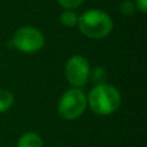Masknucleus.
I'll return each instance as SVG.
<instances>
[{
  "mask_svg": "<svg viewBox=\"0 0 147 147\" xmlns=\"http://www.w3.org/2000/svg\"><path fill=\"white\" fill-rule=\"evenodd\" d=\"M17 147H44V142L38 133L27 132L20 137Z\"/></svg>",
  "mask_w": 147,
  "mask_h": 147,
  "instance_id": "nucleus-6",
  "label": "nucleus"
},
{
  "mask_svg": "<svg viewBox=\"0 0 147 147\" xmlns=\"http://www.w3.org/2000/svg\"><path fill=\"white\" fill-rule=\"evenodd\" d=\"M78 27L84 36L93 40L103 39L112 31L114 22L106 12L101 9H89L79 17Z\"/></svg>",
  "mask_w": 147,
  "mask_h": 147,
  "instance_id": "nucleus-2",
  "label": "nucleus"
},
{
  "mask_svg": "<svg viewBox=\"0 0 147 147\" xmlns=\"http://www.w3.org/2000/svg\"><path fill=\"white\" fill-rule=\"evenodd\" d=\"M119 9L124 16H130L137 10L136 9L134 1H132V0H123L119 5Z\"/></svg>",
  "mask_w": 147,
  "mask_h": 147,
  "instance_id": "nucleus-10",
  "label": "nucleus"
},
{
  "mask_svg": "<svg viewBox=\"0 0 147 147\" xmlns=\"http://www.w3.org/2000/svg\"><path fill=\"white\" fill-rule=\"evenodd\" d=\"M57 1H58V4L61 5L62 8L72 10V9H75V8L80 7L84 0H57Z\"/></svg>",
  "mask_w": 147,
  "mask_h": 147,
  "instance_id": "nucleus-11",
  "label": "nucleus"
},
{
  "mask_svg": "<svg viewBox=\"0 0 147 147\" xmlns=\"http://www.w3.org/2000/svg\"><path fill=\"white\" fill-rule=\"evenodd\" d=\"M107 79V71L105 67L102 66H96L90 69V74H89V80L94 83V85H99V84H105Z\"/></svg>",
  "mask_w": 147,
  "mask_h": 147,
  "instance_id": "nucleus-7",
  "label": "nucleus"
},
{
  "mask_svg": "<svg viewBox=\"0 0 147 147\" xmlns=\"http://www.w3.org/2000/svg\"><path fill=\"white\" fill-rule=\"evenodd\" d=\"M136 9H138L141 13L147 12V0H134Z\"/></svg>",
  "mask_w": 147,
  "mask_h": 147,
  "instance_id": "nucleus-12",
  "label": "nucleus"
},
{
  "mask_svg": "<svg viewBox=\"0 0 147 147\" xmlns=\"http://www.w3.org/2000/svg\"><path fill=\"white\" fill-rule=\"evenodd\" d=\"M90 66L85 57L75 54L65 65V76L74 88H81L89 81Z\"/></svg>",
  "mask_w": 147,
  "mask_h": 147,
  "instance_id": "nucleus-5",
  "label": "nucleus"
},
{
  "mask_svg": "<svg viewBox=\"0 0 147 147\" xmlns=\"http://www.w3.org/2000/svg\"><path fill=\"white\" fill-rule=\"evenodd\" d=\"M45 39L39 28L34 26H22L16 30L12 38V44L16 49L26 54L38 53L44 47Z\"/></svg>",
  "mask_w": 147,
  "mask_h": 147,
  "instance_id": "nucleus-4",
  "label": "nucleus"
},
{
  "mask_svg": "<svg viewBox=\"0 0 147 147\" xmlns=\"http://www.w3.org/2000/svg\"><path fill=\"white\" fill-rule=\"evenodd\" d=\"M14 103V97L8 89L0 88V112H5Z\"/></svg>",
  "mask_w": 147,
  "mask_h": 147,
  "instance_id": "nucleus-8",
  "label": "nucleus"
},
{
  "mask_svg": "<svg viewBox=\"0 0 147 147\" xmlns=\"http://www.w3.org/2000/svg\"><path fill=\"white\" fill-rule=\"evenodd\" d=\"M79 21V16L76 14V12H74L71 9H66L61 13L59 16V22L62 23L66 27H74V26L78 25Z\"/></svg>",
  "mask_w": 147,
  "mask_h": 147,
  "instance_id": "nucleus-9",
  "label": "nucleus"
},
{
  "mask_svg": "<svg viewBox=\"0 0 147 147\" xmlns=\"http://www.w3.org/2000/svg\"><path fill=\"white\" fill-rule=\"evenodd\" d=\"M88 107L86 96L80 88H71L61 96L57 105L59 116L65 120H75L85 112Z\"/></svg>",
  "mask_w": 147,
  "mask_h": 147,
  "instance_id": "nucleus-3",
  "label": "nucleus"
},
{
  "mask_svg": "<svg viewBox=\"0 0 147 147\" xmlns=\"http://www.w3.org/2000/svg\"><path fill=\"white\" fill-rule=\"evenodd\" d=\"M88 106L97 115H111L119 109L121 103L120 92L111 84H99L94 85V88L86 96Z\"/></svg>",
  "mask_w": 147,
  "mask_h": 147,
  "instance_id": "nucleus-1",
  "label": "nucleus"
}]
</instances>
